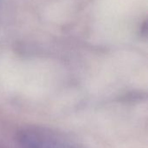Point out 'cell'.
<instances>
[{
    "instance_id": "1",
    "label": "cell",
    "mask_w": 148,
    "mask_h": 148,
    "mask_svg": "<svg viewBox=\"0 0 148 148\" xmlns=\"http://www.w3.org/2000/svg\"><path fill=\"white\" fill-rule=\"evenodd\" d=\"M16 143L19 148H84L64 133L41 126H28L19 131Z\"/></svg>"
}]
</instances>
